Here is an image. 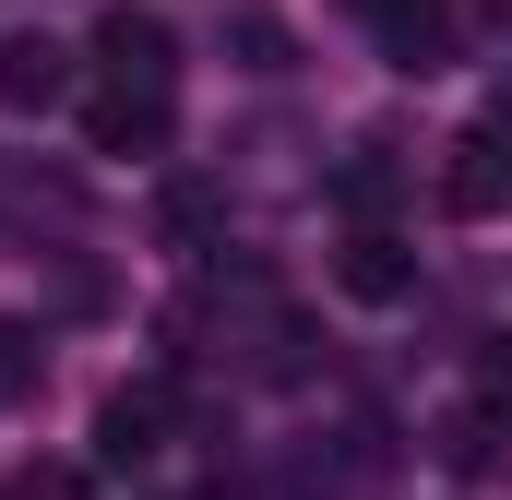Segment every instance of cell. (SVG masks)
Returning a JSON list of instances; mask_svg holds the SVG:
<instances>
[{
    "label": "cell",
    "instance_id": "3957f363",
    "mask_svg": "<svg viewBox=\"0 0 512 500\" xmlns=\"http://www.w3.org/2000/svg\"><path fill=\"white\" fill-rule=\"evenodd\" d=\"M179 131V96H143V84H96L84 96V143L96 155H167Z\"/></svg>",
    "mask_w": 512,
    "mask_h": 500
},
{
    "label": "cell",
    "instance_id": "5b68a950",
    "mask_svg": "<svg viewBox=\"0 0 512 500\" xmlns=\"http://www.w3.org/2000/svg\"><path fill=\"white\" fill-rule=\"evenodd\" d=\"M441 203H453V215H501V203H512V143H501L489 120L441 155Z\"/></svg>",
    "mask_w": 512,
    "mask_h": 500
},
{
    "label": "cell",
    "instance_id": "6da1fadb",
    "mask_svg": "<svg viewBox=\"0 0 512 500\" xmlns=\"http://www.w3.org/2000/svg\"><path fill=\"white\" fill-rule=\"evenodd\" d=\"M167 429H179V381H167V370L120 381V393L96 405V465H155V453H167Z\"/></svg>",
    "mask_w": 512,
    "mask_h": 500
},
{
    "label": "cell",
    "instance_id": "52a82bcc",
    "mask_svg": "<svg viewBox=\"0 0 512 500\" xmlns=\"http://www.w3.org/2000/svg\"><path fill=\"white\" fill-rule=\"evenodd\" d=\"M370 36H382L393 72H441V60H453V0H382Z\"/></svg>",
    "mask_w": 512,
    "mask_h": 500
},
{
    "label": "cell",
    "instance_id": "8992f818",
    "mask_svg": "<svg viewBox=\"0 0 512 500\" xmlns=\"http://www.w3.org/2000/svg\"><path fill=\"white\" fill-rule=\"evenodd\" d=\"M334 286L370 298V310H393V298H417V250L393 239V227H358V239L334 250Z\"/></svg>",
    "mask_w": 512,
    "mask_h": 500
},
{
    "label": "cell",
    "instance_id": "277c9868",
    "mask_svg": "<svg viewBox=\"0 0 512 500\" xmlns=\"http://www.w3.org/2000/svg\"><path fill=\"white\" fill-rule=\"evenodd\" d=\"M72 96V48L60 36H0V108L12 120H48Z\"/></svg>",
    "mask_w": 512,
    "mask_h": 500
},
{
    "label": "cell",
    "instance_id": "30bf717a",
    "mask_svg": "<svg viewBox=\"0 0 512 500\" xmlns=\"http://www.w3.org/2000/svg\"><path fill=\"white\" fill-rule=\"evenodd\" d=\"M477 405H489V417L512 405V334H489V358H477Z\"/></svg>",
    "mask_w": 512,
    "mask_h": 500
},
{
    "label": "cell",
    "instance_id": "7a4b0ae2",
    "mask_svg": "<svg viewBox=\"0 0 512 500\" xmlns=\"http://www.w3.org/2000/svg\"><path fill=\"white\" fill-rule=\"evenodd\" d=\"M96 84H143V96H179V36L155 24V12H108L96 24Z\"/></svg>",
    "mask_w": 512,
    "mask_h": 500
},
{
    "label": "cell",
    "instance_id": "9c48e42d",
    "mask_svg": "<svg viewBox=\"0 0 512 500\" xmlns=\"http://www.w3.org/2000/svg\"><path fill=\"white\" fill-rule=\"evenodd\" d=\"M489 429H501L489 405H465V417H441V465H453V477H477V465H489Z\"/></svg>",
    "mask_w": 512,
    "mask_h": 500
},
{
    "label": "cell",
    "instance_id": "ba28073f",
    "mask_svg": "<svg viewBox=\"0 0 512 500\" xmlns=\"http://www.w3.org/2000/svg\"><path fill=\"white\" fill-rule=\"evenodd\" d=\"M334 203H346V215H358V227H370V215H382V203H393V143H358V167H346V179H334Z\"/></svg>",
    "mask_w": 512,
    "mask_h": 500
}]
</instances>
